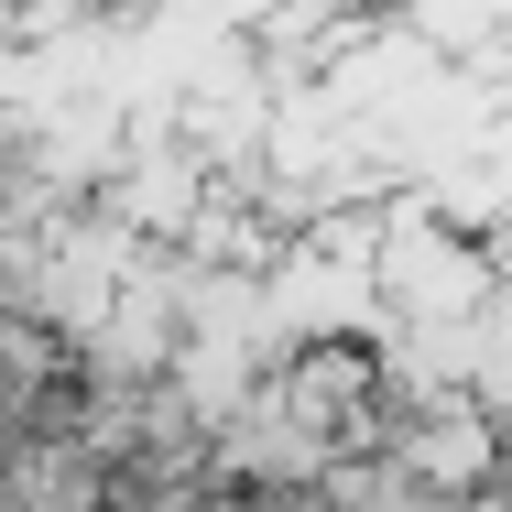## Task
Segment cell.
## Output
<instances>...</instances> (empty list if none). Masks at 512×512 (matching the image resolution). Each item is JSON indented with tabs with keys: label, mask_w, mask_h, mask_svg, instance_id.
Instances as JSON below:
<instances>
[{
	"label": "cell",
	"mask_w": 512,
	"mask_h": 512,
	"mask_svg": "<svg viewBox=\"0 0 512 512\" xmlns=\"http://www.w3.org/2000/svg\"><path fill=\"white\" fill-rule=\"evenodd\" d=\"M284 414L306 425L316 447H382L393 436V393H382V360L371 349H306L295 371H284Z\"/></svg>",
	"instance_id": "cell-1"
},
{
	"label": "cell",
	"mask_w": 512,
	"mask_h": 512,
	"mask_svg": "<svg viewBox=\"0 0 512 512\" xmlns=\"http://www.w3.org/2000/svg\"><path fill=\"white\" fill-rule=\"evenodd\" d=\"M207 458L197 447H164V436H142V447H120V469H109V512H207Z\"/></svg>",
	"instance_id": "cell-3"
},
{
	"label": "cell",
	"mask_w": 512,
	"mask_h": 512,
	"mask_svg": "<svg viewBox=\"0 0 512 512\" xmlns=\"http://www.w3.org/2000/svg\"><path fill=\"white\" fill-rule=\"evenodd\" d=\"M109 458L77 425H22V469H11V512H109Z\"/></svg>",
	"instance_id": "cell-2"
}]
</instances>
